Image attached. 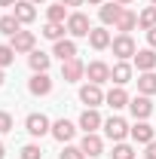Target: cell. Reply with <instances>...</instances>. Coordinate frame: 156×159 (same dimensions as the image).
I'll return each mask as SVG.
<instances>
[{"label": "cell", "instance_id": "31", "mask_svg": "<svg viewBox=\"0 0 156 159\" xmlns=\"http://www.w3.org/2000/svg\"><path fill=\"white\" fill-rule=\"evenodd\" d=\"M21 159H43L40 144H25V147H21Z\"/></svg>", "mask_w": 156, "mask_h": 159}, {"label": "cell", "instance_id": "34", "mask_svg": "<svg viewBox=\"0 0 156 159\" xmlns=\"http://www.w3.org/2000/svg\"><path fill=\"white\" fill-rule=\"evenodd\" d=\"M144 159H156V141H150V144H147V153H144Z\"/></svg>", "mask_w": 156, "mask_h": 159}, {"label": "cell", "instance_id": "23", "mask_svg": "<svg viewBox=\"0 0 156 159\" xmlns=\"http://www.w3.org/2000/svg\"><path fill=\"white\" fill-rule=\"evenodd\" d=\"M28 64H31V70H34V74H46V70H49V64H52V55H46V52L34 49V52L28 55Z\"/></svg>", "mask_w": 156, "mask_h": 159}, {"label": "cell", "instance_id": "17", "mask_svg": "<svg viewBox=\"0 0 156 159\" xmlns=\"http://www.w3.org/2000/svg\"><path fill=\"white\" fill-rule=\"evenodd\" d=\"M110 40H113V37H110V31H107L104 25L89 31V46H92L95 52H104V49H110Z\"/></svg>", "mask_w": 156, "mask_h": 159}, {"label": "cell", "instance_id": "4", "mask_svg": "<svg viewBox=\"0 0 156 159\" xmlns=\"http://www.w3.org/2000/svg\"><path fill=\"white\" fill-rule=\"evenodd\" d=\"M129 132H132V125H129L122 116H110V119H104V135L113 141V144L126 141V135H129Z\"/></svg>", "mask_w": 156, "mask_h": 159}, {"label": "cell", "instance_id": "3", "mask_svg": "<svg viewBox=\"0 0 156 159\" xmlns=\"http://www.w3.org/2000/svg\"><path fill=\"white\" fill-rule=\"evenodd\" d=\"M64 28H67V34L77 40V37H89V31H92V25H89V16L86 12H71L67 21H64Z\"/></svg>", "mask_w": 156, "mask_h": 159}, {"label": "cell", "instance_id": "41", "mask_svg": "<svg viewBox=\"0 0 156 159\" xmlns=\"http://www.w3.org/2000/svg\"><path fill=\"white\" fill-rule=\"evenodd\" d=\"M3 80H6V74H3V67H0V86H3Z\"/></svg>", "mask_w": 156, "mask_h": 159}, {"label": "cell", "instance_id": "5", "mask_svg": "<svg viewBox=\"0 0 156 159\" xmlns=\"http://www.w3.org/2000/svg\"><path fill=\"white\" fill-rule=\"evenodd\" d=\"M9 46L16 49V55H31L37 46V37H34V31H19L16 37H9Z\"/></svg>", "mask_w": 156, "mask_h": 159}, {"label": "cell", "instance_id": "37", "mask_svg": "<svg viewBox=\"0 0 156 159\" xmlns=\"http://www.w3.org/2000/svg\"><path fill=\"white\" fill-rule=\"evenodd\" d=\"M19 0H0V6H16Z\"/></svg>", "mask_w": 156, "mask_h": 159}, {"label": "cell", "instance_id": "14", "mask_svg": "<svg viewBox=\"0 0 156 159\" xmlns=\"http://www.w3.org/2000/svg\"><path fill=\"white\" fill-rule=\"evenodd\" d=\"M132 64L138 67V74H147V70H156V49H138L135 58H132Z\"/></svg>", "mask_w": 156, "mask_h": 159}, {"label": "cell", "instance_id": "36", "mask_svg": "<svg viewBox=\"0 0 156 159\" xmlns=\"http://www.w3.org/2000/svg\"><path fill=\"white\" fill-rule=\"evenodd\" d=\"M58 3H64V6H67V9H71V6H83V3H86V0H58Z\"/></svg>", "mask_w": 156, "mask_h": 159}, {"label": "cell", "instance_id": "16", "mask_svg": "<svg viewBox=\"0 0 156 159\" xmlns=\"http://www.w3.org/2000/svg\"><path fill=\"white\" fill-rule=\"evenodd\" d=\"M28 92L37 95V98L49 95V92H52V80H49V74H34V77L28 80Z\"/></svg>", "mask_w": 156, "mask_h": 159}, {"label": "cell", "instance_id": "9", "mask_svg": "<svg viewBox=\"0 0 156 159\" xmlns=\"http://www.w3.org/2000/svg\"><path fill=\"white\" fill-rule=\"evenodd\" d=\"M129 110H132L135 119H150L153 116V101H150V95H135V98L129 101Z\"/></svg>", "mask_w": 156, "mask_h": 159}, {"label": "cell", "instance_id": "43", "mask_svg": "<svg viewBox=\"0 0 156 159\" xmlns=\"http://www.w3.org/2000/svg\"><path fill=\"white\" fill-rule=\"evenodd\" d=\"M150 6H156V0H150Z\"/></svg>", "mask_w": 156, "mask_h": 159}, {"label": "cell", "instance_id": "39", "mask_svg": "<svg viewBox=\"0 0 156 159\" xmlns=\"http://www.w3.org/2000/svg\"><path fill=\"white\" fill-rule=\"evenodd\" d=\"M6 156V147H3V141H0V159Z\"/></svg>", "mask_w": 156, "mask_h": 159}, {"label": "cell", "instance_id": "27", "mask_svg": "<svg viewBox=\"0 0 156 159\" xmlns=\"http://www.w3.org/2000/svg\"><path fill=\"white\" fill-rule=\"evenodd\" d=\"M138 28H141V31L156 28V6H144V9L138 12Z\"/></svg>", "mask_w": 156, "mask_h": 159}, {"label": "cell", "instance_id": "10", "mask_svg": "<svg viewBox=\"0 0 156 159\" xmlns=\"http://www.w3.org/2000/svg\"><path fill=\"white\" fill-rule=\"evenodd\" d=\"M49 135H52L55 141H61V144H67V141H74V135H77V125H74L71 119L61 116V119L52 122V132H49Z\"/></svg>", "mask_w": 156, "mask_h": 159}, {"label": "cell", "instance_id": "6", "mask_svg": "<svg viewBox=\"0 0 156 159\" xmlns=\"http://www.w3.org/2000/svg\"><path fill=\"white\" fill-rule=\"evenodd\" d=\"M129 135H132L135 144H144V147H147L150 141H156V129L147 122V119H135V125H132V132H129Z\"/></svg>", "mask_w": 156, "mask_h": 159}, {"label": "cell", "instance_id": "26", "mask_svg": "<svg viewBox=\"0 0 156 159\" xmlns=\"http://www.w3.org/2000/svg\"><path fill=\"white\" fill-rule=\"evenodd\" d=\"M40 34H43L46 40H52V43H58V40H64V34H67V28H64V25H55V21H46Z\"/></svg>", "mask_w": 156, "mask_h": 159}, {"label": "cell", "instance_id": "15", "mask_svg": "<svg viewBox=\"0 0 156 159\" xmlns=\"http://www.w3.org/2000/svg\"><path fill=\"white\" fill-rule=\"evenodd\" d=\"M132 77H135V64H132V61H117V64L110 67V80H113L117 86L132 83Z\"/></svg>", "mask_w": 156, "mask_h": 159}, {"label": "cell", "instance_id": "13", "mask_svg": "<svg viewBox=\"0 0 156 159\" xmlns=\"http://www.w3.org/2000/svg\"><path fill=\"white\" fill-rule=\"evenodd\" d=\"M80 150L86 156H104V138L98 132H89V135H83V141H80Z\"/></svg>", "mask_w": 156, "mask_h": 159}, {"label": "cell", "instance_id": "19", "mask_svg": "<svg viewBox=\"0 0 156 159\" xmlns=\"http://www.w3.org/2000/svg\"><path fill=\"white\" fill-rule=\"evenodd\" d=\"M126 6H119V3H101V9H98V19H101V25L104 28H110V25H117V19H119V12H122Z\"/></svg>", "mask_w": 156, "mask_h": 159}, {"label": "cell", "instance_id": "30", "mask_svg": "<svg viewBox=\"0 0 156 159\" xmlns=\"http://www.w3.org/2000/svg\"><path fill=\"white\" fill-rule=\"evenodd\" d=\"M58 159H86V153L80 147H74V144H64V150L58 153Z\"/></svg>", "mask_w": 156, "mask_h": 159}, {"label": "cell", "instance_id": "11", "mask_svg": "<svg viewBox=\"0 0 156 159\" xmlns=\"http://www.w3.org/2000/svg\"><path fill=\"white\" fill-rule=\"evenodd\" d=\"M86 77H89V83H95V86H104V83L110 80V64H104V61H89V64H86Z\"/></svg>", "mask_w": 156, "mask_h": 159}, {"label": "cell", "instance_id": "21", "mask_svg": "<svg viewBox=\"0 0 156 159\" xmlns=\"http://www.w3.org/2000/svg\"><path fill=\"white\" fill-rule=\"evenodd\" d=\"M52 55H58L61 61L77 58V43H74V37H64V40H58V43L52 46Z\"/></svg>", "mask_w": 156, "mask_h": 159}, {"label": "cell", "instance_id": "12", "mask_svg": "<svg viewBox=\"0 0 156 159\" xmlns=\"http://www.w3.org/2000/svg\"><path fill=\"white\" fill-rule=\"evenodd\" d=\"M80 101H83L86 107H101V104H104V92H101V86H95V83L80 86Z\"/></svg>", "mask_w": 156, "mask_h": 159}, {"label": "cell", "instance_id": "1", "mask_svg": "<svg viewBox=\"0 0 156 159\" xmlns=\"http://www.w3.org/2000/svg\"><path fill=\"white\" fill-rule=\"evenodd\" d=\"M110 49H113V55H117L119 61H132V58H135V52H138L132 34H117V37L110 40Z\"/></svg>", "mask_w": 156, "mask_h": 159}, {"label": "cell", "instance_id": "24", "mask_svg": "<svg viewBox=\"0 0 156 159\" xmlns=\"http://www.w3.org/2000/svg\"><path fill=\"white\" fill-rule=\"evenodd\" d=\"M113 28H117L119 34H129V31H135V28H138V12H132V9H122Z\"/></svg>", "mask_w": 156, "mask_h": 159}, {"label": "cell", "instance_id": "40", "mask_svg": "<svg viewBox=\"0 0 156 159\" xmlns=\"http://www.w3.org/2000/svg\"><path fill=\"white\" fill-rule=\"evenodd\" d=\"M89 3H92V6H101V3H104V0H89Z\"/></svg>", "mask_w": 156, "mask_h": 159}, {"label": "cell", "instance_id": "42", "mask_svg": "<svg viewBox=\"0 0 156 159\" xmlns=\"http://www.w3.org/2000/svg\"><path fill=\"white\" fill-rule=\"evenodd\" d=\"M31 3H46V0H31Z\"/></svg>", "mask_w": 156, "mask_h": 159}, {"label": "cell", "instance_id": "29", "mask_svg": "<svg viewBox=\"0 0 156 159\" xmlns=\"http://www.w3.org/2000/svg\"><path fill=\"white\" fill-rule=\"evenodd\" d=\"M110 159H135V147H132V144H126V141H119V144H113Z\"/></svg>", "mask_w": 156, "mask_h": 159}, {"label": "cell", "instance_id": "22", "mask_svg": "<svg viewBox=\"0 0 156 159\" xmlns=\"http://www.w3.org/2000/svg\"><path fill=\"white\" fill-rule=\"evenodd\" d=\"M138 95H156V70H147V74H138Z\"/></svg>", "mask_w": 156, "mask_h": 159}, {"label": "cell", "instance_id": "20", "mask_svg": "<svg viewBox=\"0 0 156 159\" xmlns=\"http://www.w3.org/2000/svg\"><path fill=\"white\" fill-rule=\"evenodd\" d=\"M12 16H16L21 25H31V21L37 19V6H34L31 0H19V3L12 6Z\"/></svg>", "mask_w": 156, "mask_h": 159}, {"label": "cell", "instance_id": "33", "mask_svg": "<svg viewBox=\"0 0 156 159\" xmlns=\"http://www.w3.org/2000/svg\"><path fill=\"white\" fill-rule=\"evenodd\" d=\"M12 132V113L9 110H0V135Z\"/></svg>", "mask_w": 156, "mask_h": 159}, {"label": "cell", "instance_id": "25", "mask_svg": "<svg viewBox=\"0 0 156 159\" xmlns=\"http://www.w3.org/2000/svg\"><path fill=\"white\" fill-rule=\"evenodd\" d=\"M67 6L64 3H52V6H46V21H55V25H64L67 21Z\"/></svg>", "mask_w": 156, "mask_h": 159}, {"label": "cell", "instance_id": "35", "mask_svg": "<svg viewBox=\"0 0 156 159\" xmlns=\"http://www.w3.org/2000/svg\"><path fill=\"white\" fill-rule=\"evenodd\" d=\"M147 43H150V49H156V28L147 31Z\"/></svg>", "mask_w": 156, "mask_h": 159}, {"label": "cell", "instance_id": "32", "mask_svg": "<svg viewBox=\"0 0 156 159\" xmlns=\"http://www.w3.org/2000/svg\"><path fill=\"white\" fill-rule=\"evenodd\" d=\"M16 61V49L12 46H0V67H9Z\"/></svg>", "mask_w": 156, "mask_h": 159}, {"label": "cell", "instance_id": "18", "mask_svg": "<svg viewBox=\"0 0 156 159\" xmlns=\"http://www.w3.org/2000/svg\"><path fill=\"white\" fill-rule=\"evenodd\" d=\"M129 101H132V98H129V92H126L122 86H113V89L104 95V104H107V107H113V110H122V107H129Z\"/></svg>", "mask_w": 156, "mask_h": 159}, {"label": "cell", "instance_id": "7", "mask_svg": "<svg viewBox=\"0 0 156 159\" xmlns=\"http://www.w3.org/2000/svg\"><path fill=\"white\" fill-rule=\"evenodd\" d=\"M80 129L89 135V132H98V129H104V119H101V113H98V107H86L83 113H80Z\"/></svg>", "mask_w": 156, "mask_h": 159}, {"label": "cell", "instance_id": "38", "mask_svg": "<svg viewBox=\"0 0 156 159\" xmlns=\"http://www.w3.org/2000/svg\"><path fill=\"white\" fill-rule=\"evenodd\" d=\"M113 3H119V6H129V3H132V0H113Z\"/></svg>", "mask_w": 156, "mask_h": 159}, {"label": "cell", "instance_id": "2", "mask_svg": "<svg viewBox=\"0 0 156 159\" xmlns=\"http://www.w3.org/2000/svg\"><path fill=\"white\" fill-rule=\"evenodd\" d=\"M25 129H28L31 138H43V135L52 132V119L46 116V113H28L25 116Z\"/></svg>", "mask_w": 156, "mask_h": 159}, {"label": "cell", "instance_id": "8", "mask_svg": "<svg viewBox=\"0 0 156 159\" xmlns=\"http://www.w3.org/2000/svg\"><path fill=\"white\" fill-rule=\"evenodd\" d=\"M83 77H86V64L80 58L61 61V80H64V83H80Z\"/></svg>", "mask_w": 156, "mask_h": 159}, {"label": "cell", "instance_id": "28", "mask_svg": "<svg viewBox=\"0 0 156 159\" xmlns=\"http://www.w3.org/2000/svg\"><path fill=\"white\" fill-rule=\"evenodd\" d=\"M21 31V21L16 19V16H3L0 19V34H6V37H16Z\"/></svg>", "mask_w": 156, "mask_h": 159}]
</instances>
